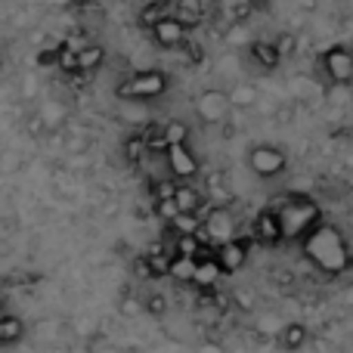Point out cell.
Masks as SVG:
<instances>
[{
    "instance_id": "cell-1",
    "label": "cell",
    "mask_w": 353,
    "mask_h": 353,
    "mask_svg": "<svg viewBox=\"0 0 353 353\" xmlns=\"http://www.w3.org/2000/svg\"><path fill=\"white\" fill-rule=\"evenodd\" d=\"M301 251L304 257L319 270L323 276H344L353 267V254H350V245L344 239V232L332 223H319L310 236L301 242Z\"/></svg>"
},
{
    "instance_id": "cell-2",
    "label": "cell",
    "mask_w": 353,
    "mask_h": 353,
    "mask_svg": "<svg viewBox=\"0 0 353 353\" xmlns=\"http://www.w3.org/2000/svg\"><path fill=\"white\" fill-rule=\"evenodd\" d=\"M276 214H279L285 242H298V245L323 223V208H319L310 195H301V192L285 195V199L276 205Z\"/></svg>"
},
{
    "instance_id": "cell-3",
    "label": "cell",
    "mask_w": 353,
    "mask_h": 353,
    "mask_svg": "<svg viewBox=\"0 0 353 353\" xmlns=\"http://www.w3.org/2000/svg\"><path fill=\"white\" fill-rule=\"evenodd\" d=\"M171 78H168L161 68H149V72H137L128 81L115 87V97L124 103H146V99H159L168 93Z\"/></svg>"
},
{
    "instance_id": "cell-4",
    "label": "cell",
    "mask_w": 353,
    "mask_h": 353,
    "mask_svg": "<svg viewBox=\"0 0 353 353\" xmlns=\"http://www.w3.org/2000/svg\"><path fill=\"white\" fill-rule=\"evenodd\" d=\"M201 236L214 245H223L239 239V220L230 211V205H214L211 211L201 217Z\"/></svg>"
},
{
    "instance_id": "cell-5",
    "label": "cell",
    "mask_w": 353,
    "mask_h": 353,
    "mask_svg": "<svg viewBox=\"0 0 353 353\" xmlns=\"http://www.w3.org/2000/svg\"><path fill=\"white\" fill-rule=\"evenodd\" d=\"M248 168H251V174L261 176V180H273V176L285 174L288 155L282 152L279 146L261 143V146H251V149H248Z\"/></svg>"
},
{
    "instance_id": "cell-6",
    "label": "cell",
    "mask_w": 353,
    "mask_h": 353,
    "mask_svg": "<svg viewBox=\"0 0 353 353\" xmlns=\"http://www.w3.org/2000/svg\"><path fill=\"white\" fill-rule=\"evenodd\" d=\"M232 112L230 103V90H220V87H208L195 97V115L201 124H223L226 115Z\"/></svg>"
},
{
    "instance_id": "cell-7",
    "label": "cell",
    "mask_w": 353,
    "mask_h": 353,
    "mask_svg": "<svg viewBox=\"0 0 353 353\" xmlns=\"http://www.w3.org/2000/svg\"><path fill=\"white\" fill-rule=\"evenodd\" d=\"M323 72L332 84H353V50L335 43L323 53Z\"/></svg>"
},
{
    "instance_id": "cell-8",
    "label": "cell",
    "mask_w": 353,
    "mask_h": 353,
    "mask_svg": "<svg viewBox=\"0 0 353 353\" xmlns=\"http://www.w3.org/2000/svg\"><path fill=\"white\" fill-rule=\"evenodd\" d=\"M165 159H168V171H171L174 180H180V183L195 180V174H199V159H195V152L186 143H183V146H168Z\"/></svg>"
},
{
    "instance_id": "cell-9",
    "label": "cell",
    "mask_w": 353,
    "mask_h": 353,
    "mask_svg": "<svg viewBox=\"0 0 353 353\" xmlns=\"http://www.w3.org/2000/svg\"><path fill=\"white\" fill-rule=\"evenodd\" d=\"M214 257H217L220 270H223L226 276H232V273H239V270L248 263V242H245L242 236L232 239V242H223V245H217Z\"/></svg>"
},
{
    "instance_id": "cell-10",
    "label": "cell",
    "mask_w": 353,
    "mask_h": 353,
    "mask_svg": "<svg viewBox=\"0 0 353 353\" xmlns=\"http://www.w3.org/2000/svg\"><path fill=\"white\" fill-rule=\"evenodd\" d=\"M254 236H257V242H263V245H282L285 242L276 208H263V211L254 217Z\"/></svg>"
},
{
    "instance_id": "cell-11",
    "label": "cell",
    "mask_w": 353,
    "mask_h": 353,
    "mask_svg": "<svg viewBox=\"0 0 353 353\" xmlns=\"http://www.w3.org/2000/svg\"><path fill=\"white\" fill-rule=\"evenodd\" d=\"M152 41L159 43V47H165V50L180 47V43L186 41V25H183L176 16H165L161 22L152 25Z\"/></svg>"
},
{
    "instance_id": "cell-12",
    "label": "cell",
    "mask_w": 353,
    "mask_h": 353,
    "mask_svg": "<svg viewBox=\"0 0 353 353\" xmlns=\"http://www.w3.org/2000/svg\"><path fill=\"white\" fill-rule=\"evenodd\" d=\"M223 270H220V263H217V257L214 254H201L199 257V267H195V282L192 285L195 288H201V292H214L217 288V282L223 279Z\"/></svg>"
},
{
    "instance_id": "cell-13",
    "label": "cell",
    "mask_w": 353,
    "mask_h": 353,
    "mask_svg": "<svg viewBox=\"0 0 353 353\" xmlns=\"http://www.w3.org/2000/svg\"><path fill=\"white\" fill-rule=\"evenodd\" d=\"M168 270H171V257L161 248H152L149 254H143V261H137V273H143L146 279H161L168 276Z\"/></svg>"
},
{
    "instance_id": "cell-14",
    "label": "cell",
    "mask_w": 353,
    "mask_h": 353,
    "mask_svg": "<svg viewBox=\"0 0 353 353\" xmlns=\"http://www.w3.org/2000/svg\"><path fill=\"white\" fill-rule=\"evenodd\" d=\"M195 267H199V257H186V254H171V270H168V279L176 285H192L195 282Z\"/></svg>"
},
{
    "instance_id": "cell-15",
    "label": "cell",
    "mask_w": 353,
    "mask_h": 353,
    "mask_svg": "<svg viewBox=\"0 0 353 353\" xmlns=\"http://www.w3.org/2000/svg\"><path fill=\"white\" fill-rule=\"evenodd\" d=\"M248 47H251V59H254L261 68H267V72L279 68L282 53H279V47H276V41H251Z\"/></svg>"
},
{
    "instance_id": "cell-16",
    "label": "cell",
    "mask_w": 353,
    "mask_h": 353,
    "mask_svg": "<svg viewBox=\"0 0 353 353\" xmlns=\"http://www.w3.org/2000/svg\"><path fill=\"white\" fill-rule=\"evenodd\" d=\"M307 338H310V332H307L304 323H285L276 332V341H279L282 350H301L307 344Z\"/></svg>"
},
{
    "instance_id": "cell-17",
    "label": "cell",
    "mask_w": 353,
    "mask_h": 353,
    "mask_svg": "<svg viewBox=\"0 0 353 353\" xmlns=\"http://www.w3.org/2000/svg\"><path fill=\"white\" fill-rule=\"evenodd\" d=\"M174 201H176V208H180V214H199L201 217L205 199H201V192L192 186V183H180V186H176Z\"/></svg>"
},
{
    "instance_id": "cell-18",
    "label": "cell",
    "mask_w": 353,
    "mask_h": 353,
    "mask_svg": "<svg viewBox=\"0 0 353 353\" xmlns=\"http://www.w3.org/2000/svg\"><path fill=\"white\" fill-rule=\"evenodd\" d=\"M25 335V323L19 316H12V313H3L0 316V347H12V344H19Z\"/></svg>"
},
{
    "instance_id": "cell-19",
    "label": "cell",
    "mask_w": 353,
    "mask_h": 353,
    "mask_svg": "<svg viewBox=\"0 0 353 353\" xmlns=\"http://www.w3.org/2000/svg\"><path fill=\"white\" fill-rule=\"evenodd\" d=\"M230 103H232V109H254L257 103H261V90H257L254 84H232V90H230Z\"/></svg>"
},
{
    "instance_id": "cell-20",
    "label": "cell",
    "mask_w": 353,
    "mask_h": 353,
    "mask_svg": "<svg viewBox=\"0 0 353 353\" xmlns=\"http://www.w3.org/2000/svg\"><path fill=\"white\" fill-rule=\"evenodd\" d=\"M78 62H81V74L99 72V65L105 62V50L99 47V43H87V47L78 53Z\"/></svg>"
},
{
    "instance_id": "cell-21",
    "label": "cell",
    "mask_w": 353,
    "mask_h": 353,
    "mask_svg": "<svg viewBox=\"0 0 353 353\" xmlns=\"http://www.w3.org/2000/svg\"><path fill=\"white\" fill-rule=\"evenodd\" d=\"M149 152V137L146 134H134L124 140V159L130 161V165H140L143 159H146Z\"/></svg>"
},
{
    "instance_id": "cell-22",
    "label": "cell",
    "mask_w": 353,
    "mask_h": 353,
    "mask_svg": "<svg viewBox=\"0 0 353 353\" xmlns=\"http://www.w3.org/2000/svg\"><path fill=\"white\" fill-rule=\"evenodd\" d=\"M201 232H192V236H174V251L176 254H186V257H201L208 254L205 248H201Z\"/></svg>"
},
{
    "instance_id": "cell-23",
    "label": "cell",
    "mask_w": 353,
    "mask_h": 353,
    "mask_svg": "<svg viewBox=\"0 0 353 353\" xmlns=\"http://www.w3.org/2000/svg\"><path fill=\"white\" fill-rule=\"evenodd\" d=\"M168 226L174 236H192V232H201V217L199 214H176Z\"/></svg>"
},
{
    "instance_id": "cell-24",
    "label": "cell",
    "mask_w": 353,
    "mask_h": 353,
    "mask_svg": "<svg viewBox=\"0 0 353 353\" xmlns=\"http://www.w3.org/2000/svg\"><path fill=\"white\" fill-rule=\"evenodd\" d=\"M161 134H165V140H168V146H183V143H189V124L186 121H180V118H174V121H168L165 128H161Z\"/></svg>"
},
{
    "instance_id": "cell-25",
    "label": "cell",
    "mask_w": 353,
    "mask_h": 353,
    "mask_svg": "<svg viewBox=\"0 0 353 353\" xmlns=\"http://www.w3.org/2000/svg\"><path fill=\"white\" fill-rule=\"evenodd\" d=\"M118 313L124 319H137L146 313V298H137V294H121L118 298Z\"/></svg>"
},
{
    "instance_id": "cell-26",
    "label": "cell",
    "mask_w": 353,
    "mask_h": 353,
    "mask_svg": "<svg viewBox=\"0 0 353 353\" xmlns=\"http://www.w3.org/2000/svg\"><path fill=\"white\" fill-rule=\"evenodd\" d=\"M59 72H74V74H81V62H78V50H72L65 41L59 43Z\"/></svg>"
},
{
    "instance_id": "cell-27",
    "label": "cell",
    "mask_w": 353,
    "mask_h": 353,
    "mask_svg": "<svg viewBox=\"0 0 353 353\" xmlns=\"http://www.w3.org/2000/svg\"><path fill=\"white\" fill-rule=\"evenodd\" d=\"M176 19H180L186 28H192V25H199L201 19V10H199V0H183L180 3V12H176Z\"/></svg>"
},
{
    "instance_id": "cell-28",
    "label": "cell",
    "mask_w": 353,
    "mask_h": 353,
    "mask_svg": "<svg viewBox=\"0 0 353 353\" xmlns=\"http://www.w3.org/2000/svg\"><path fill=\"white\" fill-rule=\"evenodd\" d=\"M165 16H171L165 3H149V6H143V10H140V22H143V25H149V28H152L155 22H161Z\"/></svg>"
},
{
    "instance_id": "cell-29",
    "label": "cell",
    "mask_w": 353,
    "mask_h": 353,
    "mask_svg": "<svg viewBox=\"0 0 353 353\" xmlns=\"http://www.w3.org/2000/svg\"><path fill=\"white\" fill-rule=\"evenodd\" d=\"M41 121H43V128H56V124L65 121V109H62L59 103H50L47 109L41 112Z\"/></svg>"
},
{
    "instance_id": "cell-30",
    "label": "cell",
    "mask_w": 353,
    "mask_h": 353,
    "mask_svg": "<svg viewBox=\"0 0 353 353\" xmlns=\"http://www.w3.org/2000/svg\"><path fill=\"white\" fill-rule=\"evenodd\" d=\"M176 186H180V180H159V183H152V195H155V201H161V199H174L176 195Z\"/></svg>"
},
{
    "instance_id": "cell-31",
    "label": "cell",
    "mask_w": 353,
    "mask_h": 353,
    "mask_svg": "<svg viewBox=\"0 0 353 353\" xmlns=\"http://www.w3.org/2000/svg\"><path fill=\"white\" fill-rule=\"evenodd\" d=\"M155 214H159L165 223H171V220L180 214V208H176V201L174 199H161V201H155Z\"/></svg>"
},
{
    "instance_id": "cell-32",
    "label": "cell",
    "mask_w": 353,
    "mask_h": 353,
    "mask_svg": "<svg viewBox=\"0 0 353 353\" xmlns=\"http://www.w3.org/2000/svg\"><path fill=\"white\" fill-rule=\"evenodd\" d=\"M276 47H279V53H282V59L285 56H292L294 50H298V37L292 34V31H282L279 37H276Z\"/></svg>"
},
{
    "instance_id": "cell-33",
    "label": "cell",
    "mask_w": 353,
    "mask_h": 353,
    "mask_svg": "<svg viewBox=\"0 0 353 353\" xmlns=\"http://www.w3.org/2000/svg\"><path fill=\"white\" fill-rule=\"evenodd\" d=\"M245 41H248V28H245V22H232L230 31H226V43L236 47V43H245Z\"/></svg>"
},
{
    "instance_id": "cell-34",
    "label": "cell",
    "mask_w": 353,
    "mask_h": 353,
    "mask_svg": "<svg viewBox=\"0 0 353 353\" xmlns=\"http://www.w3.org/2000/svg\"><path fill=\"white\" fill-rule=\"evenodd\" d=\"M165 307H168L165 294H149V298H146V313H152V316H161V313H165Z\"/></svg>"
},
{
    "instance_id": "cell-35",
    "label": "cell",
    "mask_w": 353,
    "mask_h": 353,
    "mask_svg": "<svg viewBox=\"0 0 353 353\" xmlns=\"http://www.w3.org/2000/svg\"><path fill=\"white\" fill-rule=\"evenodd\" d=\"M37 65H59V47H47L37 53Z\"/></svg>"
},
{
    "instance_id": "cell-36",
    "label": "cell",
    "mask_w": 353,
    "mask_h": 353,
    "mask_svg": "<svg viewBox=\"0 0 353 353\" xmlns=\"http://www.w3.org/2000/svg\"><path fill=\"white\" fill-rule=\"evenodd\" d=\"M232 301H236L242 310H254V304H257L254 294H251V292H242V288H236V292H232Z\"/></svg>"
},
{
    "instance_id": "cell-37",
    "label": "cell",
    "mask_w": 353,
    "mask_h": 353,
    "mask_svg": "<svg viewBox=\"0 0 353 353\" xmlns=\"http://www.w3.org/2000/svg\"><path fill=\"white\" fill-rule=\"evenodd\" d=\"M236 68H239V59L232 53H226V56H220V59H217V72L220 74H232Z\"/></svg>"
},
{
    "instance_id": "cell-38",
    "label": "cell",
    "mask_w": 353,
    "mask_h": 353,
    "mask_svg": "<svg viewBox=\"0 0 353 353\" xmlns=\"http://www.w3.org/2000/svg\"><path fill=\"white\" fill-rule=\"evenodd\" d=\"M121 118H124V121H130V124H146V112H143V109H134V105H124Z\"/></svg>"
},
{
    "instance_id": "cell-39",
    "label": "cell",
    "mask_w": 353,
    "mask_h": 353,
    "mask_svg": "<svg viewBox=\"0 0 353 353\" xmlns=\"http://www.w3.org/2000/svg\"><path fill=\"white\" fill-rule=\"evenodd\" d=\"M195 353H226V350H223V344H217V341H201L199 347H195Z\"/></svg>"
},
{
    "instance_id": "cell-40",
    "label": "cell",
    "mask_w": 353,
    "mask_h": 353,
    "mask_svg": "<svg viewBox=\"0 0 353 353\" xmlns=\"http://www.w3.org/2000/svg\"><path fill=\"white\" fill-rule=\"evenodd\" d=\"M245 6H248L251 12H267L270 10V0H245Z\"/></svg>"
},
{
    "instance_id": "cell-41",
    "label": "cell",
    "mask_w": 353,
    "mask_h": 353,
    "mask_svg": "<svg viewBox=\"0 0 353 353\" xmlns=\"http://www.w3.org/2000/svg\"><path fill=\"white\" fill-rule=\"evenodd\" d=\"M0 68H3V62H0Z\"/></svg>"
},
{
    "instance_id": "cell-42",
    "label": "cell",
    "mask_w": 353,
    "mask_h": 353,
    "mask_svg": "<svg viewBox=\"0 0 353 353\" xmlns=\"http://www.w3.org/2000/svg\"><path fill=\"white\" fill-rule=\"evenodd\" d=\"M81 3H84V0H81Z\"/></svg>"
}]
</instances>
